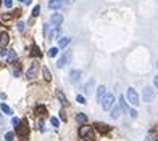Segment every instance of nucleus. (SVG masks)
<instances>
[{"instance_id":"20e7f679","label":"nucleus","mask_w":158,"mask_h":141,"mask_svg":"<svg viewBox=\"0 0 158 141\" xmlns=\"http://www.w3.org/2000/svg\"><path fill=\"white\" fill-rule=\"evenodd\" d=\"M113 106H115V96L113 95H105L102 100V107L105 111H110Z\"/></svg>"},{"instance_id":"4be33fe9","label":"nucleus","mask_w":158,"mask_h":141,"mask_svg":"<svg viewBox=\"0 0 158 141\" xmlns=\"http://www.w3.org/2000/svg\"><path fill=\"white\" fill-rule=\"evenodd\" d=\"M35 112H37L39 116H47V109H45V106H40V104H39V106L35 107Z\"/></svg>"},{"instance_id":"473e14b6","label":"nucleus","mask_w":158,"mask_h":141,"mask_svg":"<svg viewBox=\"0 0 158 141\" xmlns=\"http://www.w3.org/2000/svg\"><path fill=\"white\" fill-rule=\"evenodd\" d=\"M127 114H129L132 119H136V117H137V111L136 109H129V112H127Z\"/></svg>"},{"instance_id":"f3484780","label":"nucleus","mask_w":158,"mask_h":141,"mask_svg":"<svg viewBox=\"0 0 158 141\" xmlns=\"http://www.w3.org/2000/svg\"><path fill=\"white\" fill-rule=\"evenodd\" d=\"M56 98L60 100V103L63 104V106H68V98L63 95V91H60V90H58V91H56Z\"/></svg>"},{"instance_id":"f704fd0d","label":"nucleus","mask_w":158,"mask_h":141,"mask_svg":"<svg viewBox=\"0 0 158 141\" xmlns=\"http://www.w3.org/2000/svg\"><path fill=\"white\" fill-rule=\"evenodd\" d=\"M7 53H8V50H5V48L0 50V56H7Z\"/></svg>"},{"instance_id":"0eeeda50","label":"nucleus","mask_w":158,"mask_h":141,"mask_svg":"<svg viewBox=\"0 0 158 141\" xmlns=\"http://www.w3.org/2000/svg\"><path fill=\"white\" fill-rule=\"evenodd\" d=\"M153 96H155V90L152 88V87H145V90H144V101L145 103H150V101L153 100Z\"/></svg>"},{"instance_id":"9b49d317","label":"nucleus","mask_w":158,"mask_h":141,"mask_svg":"<svg viewBox=\"0 0 158 141\" xmlns=\"http://www.w3.org/2000/svg\"><path fill=\"white\" fill-rule=\"evenodd\" d=\"M79 79H81V71L74 69V71H71V72H70V80H71L73 83H76Z\"/></svg>"},{"instance_id":"a19ab883","label":"nucleus","mask_w":158,"mask_h":141,"mask_svg":"<svg viewBox=\"0 0 158 141\" xmlns=\"http://www.w3.org/2000/svg\"><path fill=\"white\" fill-rule=\"evenodd\" d=\"M19 2H24V0H19Z\"/></svg>"},{"instance_id":"2eb2a0df","label":"nucleus","mask_w":158,"mask_h":141,"mask_svg":"<svg viewBox=\"0 0 158 141\" xmlns=\"http://www.w3.org/2000/svg\"><path fill=\"white\" fill-rule=\"evenodd\" d=\"M105 87H103V85H100V87H98V88H97V100L98 101H100V103H102V100H103V96H105Z\"/></svg>"},{"instance_id":"b1692460","label":"nucleus","mask_w":158,"mask_h":141,"mask_svg":"<svg viewBox=\"0 0 158 141\" xmlns=\"http://www.w3.org/2000/svg\"><path fill=\"white\" fill-rule=\"evenodd\" d=\"M68 61V56L66 55H63V56H61V58L60 59H58V63H56V66H58V67H63V66H65V63H66Z\"/></svg>"},{"instance_id":"9d476101","label":"nucleus","mask_w":158,"mask_h":141,"mask_svg":"<svg viewBox=\"0 0 158 141\" xmlns=\"http://www.w3.org/2000/svg\"><path fill=\"white\" fill-rule=\"evenodd\" d=\"M63 0H50L49 2V8H52V10H58V8L63 7Z\"/></svg>"},{"instance_id":"aec40b11","label":"nucleus","mask_w":158,"mask_h":141,"mask_svg":"<svg viewBox=\"0 0 158 141\" xmlns=\"http://www.w3.org/2000/svg\"><path fill=\"white\" fill-rule=\"evenodd\" d=\"M40 55H42V53H40L39 47H37V45H32V48H31V56H37V58H39Z\"/></svg>"},{"instance_id":"a878e982","label":"nucleus","mask_w":158,"mask_h":141,"mask_svg":"<svg viewBox=\"0 0 158 141\" xmlns=\"http://www.w3.org/2000/svg\"><path fill=\"white\" fill-rule=\"evenodd\" d=\"M50 124L53 125V127H58V125H60V120H58V119H56V117H52V119H50Z\"/></svg>"},{"instance_id":"dca6fc26","label":"nucleus","mask_w":158,"mask_h":141,"mask_svg":"<svg viewBox=\"0 0 158 141\" xmlns=\"http://www.w3.org/2000/svg\"><path fill=\"white\" fill-rule=\"evenodd\" d=\"M120 107H121V111H124V112H129V109H131V107L127 106L126 98H124V96H121V98H120Z\"/></svg>"},{"instance_id":"423d86ee","label":"nucleus","mask_w":158,"mask_h":141,"mask_svg":"<svg viewBox=\"0 0 158 141\" xmlns=\"http://www.w3.org/2000/svg\"><path fill=\"white\" fill-rule=\"evenodd\" d=\"M61 23H63V16H61L60 13H53L52 16H50V24H52L53 28L61 26Z\"/></svg>"},{"instance_id":"7c9ffc66","label":"nucleus","mask_w":158,"mask_h":141,"mask_svg":"<svg viewBox=\"0 0 158 141\" xmlns=\"http://www.w3.org/2000/svg\"><path fill=\"white\" fill-rule=\"evenodd\" d=\"M16 26H18V31L19 32H24V23H23V21H19Z\"/></svg>"},{"instance_id":"c03bdc74","label":"nucleus","mask_w":158,"mask_h":141,"mask_svg":"<svg viewBox=\"0 0 158 141\" xmlns=\"http://www.w3.org/2000/svg\"><path fill=\"white\" fill-rule=\"evenodd\" d=\"M157 67H158V63H157Z\"/></svg>"},{"instance_id":"c9c22d12","label":"nucleus","mask_w":158,"mask_h":141,"mask_svg":"<svg viewBox=\"0 0 158 141\" xmlns=\"http://www.w3.org/2000/svg\"><path fill=\"white\" fill-rule=\"evenodd\" d=\"M153 85L157 87V90H158V76H155V77H153Z\"/></svg>"},{"instance_id":"a211bd4d","label":"nucleus","mask_w":158,"mask_h":141,"mask_svg":"<svg viewBox=\"0 0 158 141\" xmlns=\"http://www.w3.org/2000/svg\"><path fill=\"white\" fill-rule=\"evenodd\" d=\"M0 109H2V112L8 114V116H11V114H13V111H11V107L8 106V104H5V103H0Z\"/></svg>"},{"instance_id":"e433bc0d","label":"nucleus","mask_w":158,"mask_h":141,"mask_svg":"<svg viewBox=\"0 0 158 141\" xmlns=\"http://www.w3.org/2000/svg\"><path fill=\"white\" fill-rule=\"evenodd\" d=\"M39 130H40V131L45 130V128H44V122H39Z\"/></svg>"},{"instance_id":"79ce46f5","label":"nucleus","mask_w":158,"mask_h":141,"mask_svg":"<svg viewBox=\"0 0 158 141\" xmlns=\"http://www.w3.org/2000/svg\"><path fill=\"white\" fill-rule=\"evenodd\" d=\"M0 119H2V114H0Z\"/></svg>"},{"instance_id":"c756f323","label":"nucleus","mask_w":158,"mask_h":141,"mask_svg":"<svg viewBox=\"0 0 158 141\" xmlns=\"http://www.w3.org/2000/svg\"><path fill=\"white\" fill-rule=\"evenodd\" d=\"M19 119H18V117H13V119H11V125H13V127H18V125H19Z\"/></svg>"},{"instance_id":"f03ea898","label":"nucleus","mask_w":158,"mask_h":141,"mask_svg":"<svg viewBox=\"0 0 158 141\" xmlns=\"http://www.w3.org/2000/svg\"><path fill=\"white\" fill-rule=\"evenodd\" d=\"M16 135L19 136V140H21V141L28 140V136H29V127H28V122H26V120L19 122V125L16 127Z\"/></svg>"},{"instance_id":"37998d69","label":"nucleus","mask_w":158,"mask_h":141,"mask_svg":"<svg viewBox=\"0 0 158 141\" xmlns=\"http://www.w3.org/2000/svg\"><path fill=\"white\" fill-rule=\"evenodd\" d=\"M0 5H2V0H0Z\"/></svg>"},{"instance_id":"72a5a7b5","label":"nucleus","mask_w":158,"mask_h":141,"mask_svg":"<svg viewBox=\"0 0 158 141\" xmlns=\"http://www.w3.org/2000/svg\"><path fill=\"white\" fill-rule=\"evenodd\" d=\"M11 16H13V14H2V19H3V21H10L11 19Z\"/></svg>"},{"instance_id":"bb28decb","label":"nucleus","mask_w":158,"mask_h":141,"mask_svg":"<svg viewBox=\"0 0 158 141\" xmlns=\"http://www.w3.org/2000/svg\"><path fill=\"white\" fill-rule=\"evenodd\" d=\"M76 101H77L79 104H86V98L82 96V95H77V96H76Z\"/></svg>"},{"instance_id":"39448f33","label":"nucleus","mask_w":158,"mask_h":141,"mask_svg":"<svg viewBox=\"0 0 158 141\" xmlns=\"http://www.w3.org/2000/svg\"><path fill=\"white\" fill-rule=\"evenodd\" d=\"M39 69H40V66H39V63H37V61L31 63V66H29V69H28V72H26V77H28L29 80H31V79H34V77L37 76Z\"/></svg>"},{"instance_id":"7ed1b4c3","label":"nucleus","mask_w":158,"mask_h":141,"mask_svg":"<svg viewBox=\"0 0 158 141\" xmlns=\"http://www.w3.org/2000/svg\"><path fill=\"white\" fill-rule=\"evenodd\" d=\"M126 100L129 101V103L132 104V106H139V104H141V103H139V95H137V91L132 88V87H131V88H127Z\"/></svg>"},{"instance_id":"393cba45","label":"nucleus","mask_w":158,"mask_h":141,"mask_svg":"<svg viewBox=\"0 0 158 141\" xmlns=\"http://www.w3.org/2000/svg\"><path fill=\"white\" fill-rule=\"evenodd\" d=\"M56 55H58V48H55V47H53V48L49 50V56H50V58H55Z\"/></svg>"},{"instance_id":"4468645a","label":"nucleus","mask_w":158,"mask_h":141,"mask_svg":"<svg viewBox=\"0 0 158 141\" xmlns=\"http://www.w3.org/2000/svg\"><path fill=\"white\" fill-rule=\"evenodd\" d=\"M121 112H123V111H121V107L120 106H113L111 107V119H120L121 117Z\"/></svg>"},{"instance_id":"58836bf2","label":"nucleus","mask_w":158,"mask_h":141,"mask_svg":"<svg viewBox=\"0 0 158 141\" xmlns=\"http://www.w3.org/2000/svg\"><path fill=\"white\" fill-rule=\"evenodd\" d=\"M13 76L15 77H19V71H18V69H16V71H13Z\"/></svg>"},{"instance_id":"5701e85b","label":"nucleus","mask_w":158,"mask_h":141,"mask_svg":"<svg viewBox=\"0 0 158 141\" xmlns=\"http://www.w3.org/2000/svg\"><path fill=\"white\" fill-rule=\"evenodd\" d=\"M7 56H8V63H13L15 59H16V53H15L13 50H8Z\"/></svg>"},{"instance_id":"412c9836","label":"nucleus","mask_w":158,"mask_h":141,"mask_svg":"<svg viewBox=\"0 0 158 141\" xmlns=\"http://www.w3.org/2000/svg\"><path fill=\"white\" fill-rule=\"evenodd\" d=\"M76 120L81 122V124H86V122H87V116H86V114H82V112H79L76 116Z\"/></svg>"},{"instance_id":"1a4fd4ad","label":"nucleus","mask_w":158,"mask_h":141,"mask_svg":"<svg viewBox=\"0 0 158 141\" xmlns=\"http://www.w3.org/2000/svg\"><path fill=\"white\" fill-rule=\"evenodd\" d=\"M94 128H97L100 133H108V131L111 130V127H110V125L102 124V122H95V124H94Z\"/></svg>"},{"instance_id":"ddd939ff","label":"nucleus","mask_w":158,"mask_h":141,"mask_svg":"<svg viewBox=\"0 0 158 141\" xmlns=\"http://www.w3.org/2000/svg\"><path fill=\"white\" fill-rule=\"evenodd\" d=\"M60 34H61V29H60V26H56V28H53L52 32L49 34V39H50V40H53V39H58V37H60Z\"/></svg>"},{"instance_id":"6e6552de","label":"nucleus","mask_w":158,"mask_h":141,"mask_svg":"<svg viewBox=\"0 0 158 141\" xmlns=\"http://www.w3.org/2000/svg\"><path fill=\"white\" fill-rule=\"evenodd\" d=\"M10 42V35H8L7 31H2L0 32V48H5Z\"/></svg>"},{"instance_id":"f8f14e48","label":"nucleus","mask_w":158,"mask_h":141,"mask_svg":"<svg viewBox=\"0 0 158 141\" xmlns=\"http://www.w3.org/2000/svg\"><path fill=\"white\" fill-rule=\"evenodd\" d=\"M70 43H71V39H70V37H61V39H58V48H66Z\"/></svg>"},{"instance_id":"4c0bfd02","label":"nucleus","mask_w":158,"mask_h":141,"mask_svg":"<svg viewBox=\"0 0 158 141\" xmlns=\"http://www.w3.org/2000/svg\"><path fill=\"white\" fill-rule=\"evenodd\" d=\"M60 119H61V120H66V116H65V112H63V111L60 112Z\"/></svg>"},{"instance_id":"cd10ccee","label":"nucleus","mask_w":158,"mask_h":141,"mask_svg":"<svg viewBox=\"0 0 158 141\" xmlns=\"http://www.w3.org/2000/svg\"><path fill=\"white\" fill-rule=\"evenodd\" d=\"M13 138H15V133H13V131H8V133H5V140H7V141H11Z\"/></svg>"},{"instance_id":"6ab92c4d","label":"nucleus","mask_w":158,"mask_h":141,"mask_svg":"<svg viewBox=\"0 0 158 141\" xmlns=\"http://www.w3.org/2000/svg\"><path fill=\"white\" fill-rule=\"evenodd\" d=\"M42 74H44V79H45V82H50L52 80V74H50V71L47 67H42Z\"/></svg>"},{"instance_id":"ea45409f","label":"nucleus","mask_w":158,"mask_h":141,"mask_svg":"<svg viewBox=\"0 0 158 141\" xmlns=\"http://www.w3.org/2000/svg\"><path fill=\"white\" fill-rule=\"evenodd\" d=\"M63 3H73V0H63Z\"/></svg>"},{"instance_id":"c85d7f7f","label":"nucleus","mask_w":158,"mask_h":141,"mask_svg":"<svg viewBox=\"0 0 158 141\" xmlns=\"http://www.w3.org/2000/svg\"><path fill=\"white\" fill-rule=\"evenodd\" d=\"M39 13H40V7H39V5H35L34 10H32V16H39Z\"/></svg>"},{"instance_id":"2f4dec72","label":"nucleus","mask_w":158,"mask_h":141,"mask_svg":"<svg viewBox=\"0 0 158 141\" xmlns=\"http://www.w3.org/2000/svg\"><path fill=\"white\" fill-rule=\"evenodd\" d=\"M3 5L7 8H11V7H13V0H3Z\"/></svg>"},{"instance_id":"f257e3e1","label":"nucleus","mask_w":158,"mask_h":141,"mask_svg":"<svg viewBox=\"0 0 158 141\" xmlns=\"http://www.w3.org/2000/svg\"><path fill=\"white\" fill-rule=\"evenodd\" d=\"M79 136L86 141H94L95 140V135H94V128L90 125H82L79 128Z\"/></svg>"}]
</instances>
